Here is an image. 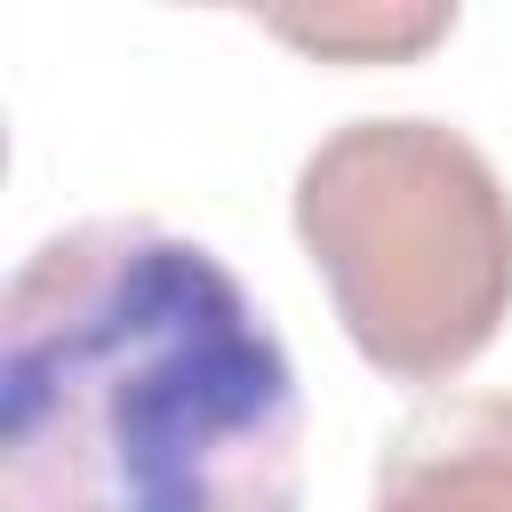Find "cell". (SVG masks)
Segmentation results:
<instances>
[{"instance_id": "3957f363", "label": "cell", "mask_w": 512, "mask_h": 512, "mask_svg": "<svg viewBox=\"0 0 512 512\" xmlns=\"http://www.w3.org/2000/svg\"><path fill=\"white\" fill-rule=\"evenodd\" d=\"M368 512H512V392H440L376 456Z\"/></svg>"}, {"instance_id": "277c9868", "label": "cell", "mask_w": 512, "mask_h": 512, "mask_svg": "<svg viewBox=\"0 0 512 512\" xmlns=\"http://www.w3.org/2000/svg\"><path fill=\"white\" fill-rule=\"evenodd\" d=\"M456 16H440V8H424V16H408V24H392V16H320V24H280L288 40H304V48H344V40H360V48H416V40H432V32H448Z\"/></svg>"}, {"instance_id": "7a4b0ae2", "label": "cell", "mask_w": 512, "mask_h": 512, "mask_svg": "<svg viewBox=\"0 0 512 512\" xmlns=\"http://www.w3.org/2000/svg\"><path fill=\"white\" fill-rule=\"evenodd\" d=\"M296 240L352 352L392 384L464 376L512 312V192L424 112L328 128L296 168Z\"/></svg>"}, {"instance_id": "6da1fadb", "label": "cell", "mask_w": 512, "mask_h": 512, "mask_svg": "<svg viewBox=\"0 0 512 512\" xmlns=\"http://www.w3.org/2000/svg\"><path fill=\"white\" fill-rule=\"evenodd\" d=\"M0 512H304V384L160 216L48 232L0 296Z\"/></svg>"}]
</instances>
